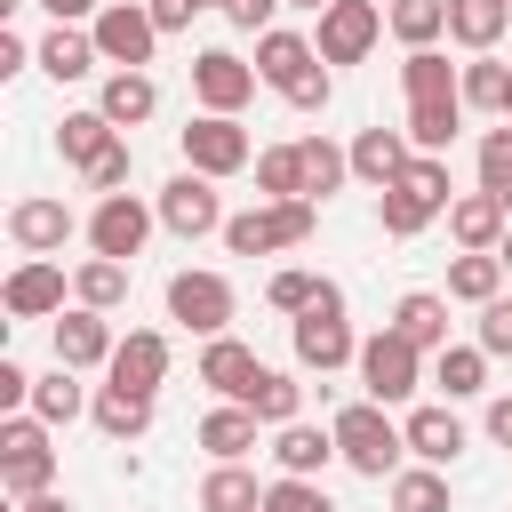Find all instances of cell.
Segmentation results:
<instances>
[{"label":"cell","mask_w":512,"mask_h":512,"mask_svg":"<svg viewBox=\"0 0 512 512\" xmlns=\"http://www.w3.org/2000/svg\"><path fill=\"white\" fill-rule=\"evenodd\" d=\"M128 176H136V152H128V136H120V144H112V152H104V160L80 176V184H88L96 200H112V192H128Z\"/></svg>","instance_id":"48"},{"label":"cell","mask_w":512,"mask_h":512,"mask_svg":"<svg viewBox=\"0 0 512 512\" xmlns=\"http://www.w3.org/2000/svg\"><path fill=\"white\" fill-rule=\"evenodd\" d=\"M232 312H240V288L224 280V272H168V320L176 328H192L200 344L208 336H232Z\"/></svg>","instance_id":"8"},{"label":"cell","mask_w":512,"mask_h":512,"mask_svg":"<svg viewBox=\"0 0 512 512\" xmlns=\"http://www.w3.org/2000/svg\"><path fill=\"white\" fill-rule=\"evenodd\" d=\"M288 8H312V16H320V8H328V0H288Z\"/></svg>","instance_id":"58"},{"label":"cell","mask_w":512,"mask_h":512,"mask_svg":"<svg viewBox=\"0 0 512 512\" xmlns=\"http://www.w3.org/2000/svg\"><path fill=\"white\" fill-rule=\"evenodd\" d=\"M352 376H360V400H376V408H416V392H424V352L400 336V328H376V336H360V360H352Z\"/></svg>","instance_id":"3"},{"label":"cell","mask_w":512,"mask_h":512,"mask_svg":"<svg viewBox=\"0 0 512 512\" xmlns=\"http://www.w3.org/2000/svg\"><path fill=\"white\" fill-rule=\"evenodd\" d=\"M472 344H480L488 360H512V296L480 304V320H472Z\"/></svg>","instance_id":"46"},{"label":"cell","mask_w":512,"mask_h":512,"mask_svg":"<svg viewBox=\"0 0 512 512\" xmlns=\"http://www.w3.org/2000/svg\"><path fill=\"white\" fill-rule=\"evenodd\" d=\"M256 200H304V152H296V136L256 152Z\"/></svg>","instance_id":"42"},{"label":"cell","mask_w":512,"mask_h":512,"mask_svg":"<svg viewBox=\"0 0 512 512\" xmlns=\"http://www.w3.org/2000/svg\"><path fill=\"white\" fill-rule=\"evenodd\" d=\"M0 416H32V368L0 360Z\"/></svg>","instance_id":"51"},{"label":"cell","mask_w":512,"mask_h":512,"mask_svg":"<svg viewBox=\"0 0 512 512\" xmlns=\"http://www.w3.org/2000/svg\"><path fill=\"white\" fill-rule=\"evenodd\" d=\"M320 288H328V272H304V264H280V272L264 280V304L296 320V312H312V304H320Z\"/></svg>","instance_id":"44"},{"label":"cell","mask_w":512,"mask_h":512,"mask_svg":"<svg viewBox=\"0 0 512 512\" xmlns=\"http://www.w3.org/2000/svg\"><path fill=\"white\" fill-rule=\"evenodd\" d=\"M504 232H512V208H504L496 192H480V184H472V192H456V200H448V240H456L464 256H496V248H504Z\"/></svg>","instance_id":"20"},{"label":"cell","mask_w":512,"mask_h":512,"mask_svg":"<svg viewBox=\"0 0 512 512\" xmlns=\"http://www.w3.org/2000/svg\"><path fill=\"white\" fill-rule=\"evenodd\" d=\"M144 8H152V24H160V40H168V32H184V24L200 16L192 0H144Z\"/></svg>","instance_id":"54"},{"label":"cell","mask_w":512,"mask_h":512,"mask_svg":"<svg viewBox=\"0 0 512 512\" xmlns=\"http://www.w3.org/2000/svg\"><path fill=\"white\" fill-rule=\"evenodd\" d=\"M88 424H96L104 440H120V448H128V440H144V432H152V400H144V392H120V384H96Z\"/></svg>","instance_id":"31"},{"label":"cell","mask_w":512,"mask_h":512,"mask_svg":"<svg viewBox=\"0 0 512 512\" xmlns=\"http://www.w3.org/2000/svg\"><path fill=\"white\" fill-rule=\"evenodd\" d=\"M384 40V8L376 0H328L320 8V24H312V48H320V64L328 72H344V64H368V48Z\"/></svg>","instance_id":"12"},{"label":"cell","mask_w":512,"mask_h":512,"mask_svg":"<svg viewBox=\"0 0 512 512\" xmlns=\"http://www.w3.org/2000/svg\"><path fill=\"white\" fill-rule=\"evenodd\" d=\"M176 152H184L192 176H216V184H224V176H248L264 144H256L240 120H224V112H192V120L176 128Z\"/></svg>","instance_id":"6"},{"label":"cell","mask_w":512,"mask_h":512,"mask_svg":"<svg viewBox=\"0 0 512 512\" xmlns=\"http://www.w3.org/2000/svg\"><path fill=\"white\" fill-rule=\"evenodd\" d=\"M112 144H120V128H112V120H104L96 104H88V112H64V120H56V152H64V168H80V176H88V168H96V160H104Z\"/></svg>","instance_id":"30"},{"label":"cell","mask_w":512,"mask_h":512,"mask_svg":"<svg viewBox=\"0 0 512 512\" xmlns=\"http://www.w3.org/2000/svg\"><path fill=\"white\" fill-rule=\"evenodd\" d=\"M344 152H352V176H360L368 192H384V184H392V176H400V168L416 160L408 128H384V120H376V128H360V136H352Z\"/></svg>","instance_id":"23"},{"label":"cell","mask_w":512,"mask_h":512,"mask_svg":"<svg viewBox=\"0 0 512 512\" xmlns=\"http://www.w3.org/2000/svg\"><path fill=\"white\" fill-rule=\"evenodd\" d=\"M152 208H160V232H176V240H208V232H224V224H232V216H224L216 176H192V168H176V176L152 192Z\"/></svg>","instance_id":"11"},{"label":"cell","mask_w":512,"mask_h":512,"mask_svg":"<svg viewBox=\"0 0 512 512\" xmlns=\"http://www.w3.org/2000/svg\"><path fill=\"white\" fill-rule=\"evenodd\" d=\"M496 256H504V272H512V232H504V248H496Z\"/></svg>","instance_id":"57"},{"label":"cell","mask_w":512,"mask_h":512,"mask_svg":"<svg viewBox=\"0 0 512 512\" xmlns=\"http://www.w3.org/2000/svg\"><path fill=\"white\" fill-rule=\"evenodd\" d=\"M296 152H304V200H328V192L352 176V152H344L336 136H296Z\"/></svg>","instance_id":"41"},{"label":"cell","mask_w":512,"mask_h":512,"mask_svg":"<svg viewBox=\"0 0 512 512\" xmlns=\"http://www.w3.org/2000/svg\"><path fill=\"white\" fill-rule=\"evenodd\" d=\"M72 232H88L56 192H24V200H8V240L24 248V256H64V240Z\"/></svg>","instance_id":"14"},{"label":"cell","mask_w":512,"mask_h":512,"mask_svg":"<svg viewBox=\"0 0 512 512\" xmlns=\"http://www.w3.org/2000/svg\"><path fill=\"white\" fill-rule=\"evenodd\" d=\"M328 432H336V456H344L360 480H392V472H400V456H408L400 416H392V408H376V400H344V408L328 416Z\"/></svg>","instance_id":"2"},{"label":"cell","mask_w":512,"mask_h":512,"mask_svg":"<svg viewBox=\"0 0 512 512\" xmlns=\"http://www.w3.org/2000/svg\"><path fill=\"white\" fill-rule=\"evenodd\" d=\"M408 144L416 152H440L448 160V144H456V128H464V96H448V104H408Z\"/></svg>","instance_id":"40"},{"label":"cell","mask_w":512,"mask_h":512,"mask_svg":"<svg viewBox=\"0 0 512 512\" xmlns=\"http://www.w3.org/2000/svg\"><path fill=\"white\" fill-rule=\"evenodd\" d=\"M32 72H48L56 88H72V80H96V72H104V56H96V32H88V24H48V32L32 40Z\"/></svg>","instance_id":"19"},{"label":"cell","mask_w":512,"mask_h":512,"mask_svg":"<svg viewBox=\"0 0 512 512\" xmlns=\"http://www.w3.org/2000/svg\"><path fill=\"white\" fill-rule=\"evenodd\" d=\"M240 408H256V416H264V432H280V424H296V416H304V376L264 368V376L248 384V400H240Z\"/></svg>","instance_id":"36"},{"label":"cell","mask_w":512,"mask_h":512,"mask_svg":"<svg viewBox=\"0 0 512 512\" xmlns=\"http://www.w3.org/2000/svg\"><path fill=\"white\" fill-rule=\"evenodd\" d=\"M480 192H496L504 208H512V120H496V128H480Z\"/></svg>","instance_id":"45"},{"label":"cell","mask_w":512,"mask_h":512,"mask_svg":"<svg viewBox=\"0 0 512 512\" xmlns=\"http://www.w3.org/2000/svg\"><path fill=\"white\" fill-rule=\"evenodd\" d=\"M280 104H288V112H328V104H336V72H328V64H320V72H304Z\"/></svg>","instance_id":"50"},{"label":"cell","mask_w":512,"mask_h":512,"mask_svg":"<svg viewBox=\"0 0 512 512\" xmlns=\"http://www.w3.org/2000/svg\"><path fill=\"white\" fill-rule=\"evenodd\" d=\"M64 296H72V280H64V264H56V256H24V264L0 280L8 320H56V312H72Z\"/></svg>","instance_id":"15"},{"label":"cell","mask_w":512,"mask_h":512,"mask_svg":"<svg viewBox=\"0 0 512 512\" xmlns=\"http://www.w3.org/2000/svg\"><path fill=\"white\" fill-rule=\"evenodd\" d=\"M384 328H400V336H408L424 360L456 344V336H448V296H440V288H408V296L392 304V320H384Z\"/></svg>","instance_id":"26"},{"label":"cell","mask_w":512,"mask_h":512,"mask_svg":"<svg viewBox=\"0 0 512 512\" xmlns=\"http://www.w3.org/2000/svg\"><path fill=\"white\" fill-rule=\"evenodd\" d=\"M440 296H448V304H472V312L496 304V296H504V256H456Z\"/></svg>","instance_id":"39"},{"label":"cell","mask_w":512,"mask_h":512,"mask_svg":"<svg viewBox=\"0 0 512 512\" xmlns=\"http://www.w3.org/2000/svg\"><path fill=\"white\" fill-rule=\"evenodd\" d=\"M264 512H336V496L320 480H272L264 488Z\"/></svg>","instance_id":"47"},{"label":"cell","mask_w":512,"mask_h":512,"mask_svg":"<svg viewBox=\"0 0 512 512\" xmlns=\"http://www.w3.org/2000/svg\"><path fill=\"white\" fill-rule=\"evenodd\" d=\"M0 488H8V504L56 488V432L40 416H0Z\"/></svg>","instance_id":"7"},{"label":"cell","mask_w":512,"mask_h":512,"mask_svg":"<svg viewBox=\"0 0 512 512\" xmlns=\"http://www.w3.org/2000/svg\"><path fill=\"white\" fill-rule=\"evenodd\" d=\"M384 488H392V512H448V472L432 464H400Z\"/></svg>","instance_id":"43"},{"label":"cell","mask_w":512,"mask_h":512,"mask_svg":"<svg viewBox=\"0 0 512 512\" xmlns=\"http://www.w3.org/2000/svg\"><path fill=\"white\" fill-rule=\"evenodd\" d=\"M480 432H488L496 448H512V392H496V400H488V416H480Z\"/></svg>","instance_id":"55"},{"label":"cell","mask_w":512,"mask_h":512,"mask_svg":"<svg viewBox=\"0 0 512 512\" xmlns=\"http://www.w3.org/2000/svg\"><path fill=\"white\" fill-rule=\"evenodd\" d=\"M112 352H120V328H112V312H88V304H72V312H56V368H112Z\"/></svg>","instance_id":"17"},{"label":"cell","mask_w":512,"mask_h":512,"mask_svg":"<svg viewBox=\"0 0 512 512\" xmlns=\"http://www.w3.org/2000/svg\"><path fill=\"white\" fill-rule=\"evenodd\" d=\"M400 432H408V456H416V464H432V472H448V464L472 448V432H464V416H456L448 400H432V408L416 400V408L400 416Z\"/></svg>","instance_id":"18"},{"label":"cell","mask_w":512,"mask_h":512,"mask_svg":"<svg viewBox=\"0 0 512 512\" xmlns=\"http://www.w3.org/2000/svg\"><path fill=\"white\" fill-rule=\"evenodd\" d=\"M16 72H32V40L24 32H0V80H16Z\"/></svg>","instance_id":"53"},{"label":"cell","mask_w":512,"mask_h":512,"mask_svg":"<svg viewBox=\"0 0 512 512\" xmlns=\"http://www.w3.org/2000/svg\"><path fill=\"white\" fill-rule=\"evenodd\" d=\"M256 64L240 56V48H200L192 56V104L200 112H224V120H240L248 104H256Z\"/></svg>","instance_id":"13"},{"label":"cell","mask_w":512,"mask_h":512,"mask_svg":"<svg viewBox=\"0 0 512 512\" xmlns=\"http://www.w3.org/2000/svg\"><path fill=\"white\" fill-rule=\"evenodd\" d=\"M16 512H80V504H72V496H56V488H48V496H24V504H16Z\"/></svg>","instance_id":"56"},{"label":"cell","mask_w":512,"mask_h":512,"mask_svg":"<svg viewBox=\"0 0 512 512\" xmlns=\"http://www.w3.org/2000/svg\"><path fill=\"white\" fill-rule=\"evenodd\" d=\"M168 368H176V344H168L160 328H128V336H120V352H112V368H104V384H120V392H144V400H160Z\"/></svg>","instance_id":"16"},{"label":"cell","mask_w":512,"mask_h":512,"mask_svg":"<svg viewBox=\"0 0 512 512\" xmlns=\"http://www.w3.org/2000/svg\"><path fill=\"white\" fill-rule=\"evenodd\" d=\"M464 112H512V64L504 56H464Z\"/></svg>","instance_id":"38"},{"label":"cell","mask_w":512,"mask_h":512,"mask_svg":"<svg viewBox=\"0 0 512 512\" xmlns=\"http://www.w3.org/2000/svg\"><path fill=\"white\" fill-rule=\"evenodd\" d=\"M280 8H288V0H224V8H216V16H224V24H232V32H248V40H264V32H272V16H280Z\"/></svg>","instance_id":"49"},{"label":"cell","mask_w":512,"mask_h":512,"mask_svg":"<svg viewBox=\"0 0 512 512\" xmlns=\"http://www.w3.org/2000/svg\"><path fill=\"white\" fill-rule=\"evenodd\" d=\"M328 464H344L328 424H304V416H296V424L272 432V480H320Z\"/></svg>","instance_id":"21"},{"label":"cell","mask_w":512,"mask_h":512,"mask_svg":"<svg viewBox=\"0 0 512 512\" xmlns=\"http://www.w3.org/2000/svg\"><path fill=\"white\" fill-rule=\"evenodd\" d=\"M384 32L400 48H440L448 40V0H392L384 8Z\"/></svg>","instance_id":"37"},{"label":"cell","mask_w":512,"mask_h":512,"mask_svg":"<svg viewBox=\"0 0 512 512\" xmlns=\"http://www.w3.org/2000/svg\"><path fill=\"white\" fill-rule=\"evenodd\" d=\"M264 488H272V480H256L248 464H208L192 504H200V512H264Z\"/></svg>","instance_id":"32"},{"label":"cell","mask_w":512,"mask_h":512,"mask_svg":"<svg viewBox=\"0 0 512 512\" xmlns=\"http://www.w3.org/2000/svg\"><path fill=\"white\" fill-rule=\"evenodd\" d=\"M192 8H224V0H192Z\"/></svg>","instance_id":"59"},{"label":"cell","mask_w":512,"mask_h":512,"mask_svg":"<svg viewBox=\"0 0 512 512\" xmlns=\"http://www.w3.org/2000/svg\"><path fill=\"white\" fill-rule=\"evenodd\" d=\"M448 200H456L448 160H440V152H416V160L376 192V232H384V240H416L432 216H448Z\"/></svg>","instance_id":"1"},{"label":"cell","mask_w":512,"mask_h":512,"mask_svg":"<svg viewBox=\"0 0 512 512\" xmlns=\"http://www.w3.org/2000/svg\"><path fill=\"white\" fill-rule=\"evenodd\" d=\"M160 232V208L152 200H136V192H112V200H96L88 208V256H112V264H136L144 256V240Z\"/></svg>","instance_id":"9"},{"label":"cell","mask_w":512,"mask_h":512,"mask_svg":"<svg viewBox=\"0 0 512 512\" xmlns=\"http://www.w3.org/2000/svg\"><path fill=\"white\" fill-rule=\"evenodd\" d=\"M400 96L408 104H448V96H464V64H448L440 48H408L400 56Z\"/></svg>","instance_id":"28"},{"label":"cell","mask_w":512,"mask_h":512,"mask_svg":"<svg viewBox=\"0 0 512 512\" xmlns=\"http://www.w3.org/2000/svg\"><path fill=\"white\" fill-rule=\"evenodd\" d=\"M320 232V200H256L224 224V248L232 256H280V248H304Z\"/></svg>","instance_id":"5"},{"label":"cell","mask_w":512,"mask_h":512,"mask_svg":"<svg viewBox=\"0 0 512 512\" xmlns=\"http://www.w3.org/2000/svg\"><path fill=\"white\" fill-rule=\"evenodd\" d=\"M96 32V56L104 72H152V48H160V24L144 0H104V16L88 24Z\"/></svg>","instance_id":"10"},{"label":"cell","mask_w":512,"mask_h":512,"mask_svg":"<svg viewBox=\"0 0 512 512\" xmlns=\"http://www.w3.org/2000/svg\"><path fill=\"white\" fill-rule=\"evenodd\" d=\"M504 24H512V0H448V40L464 56H496Z\"/></svg>","instance_id":"29"},{"label":"cell","mask_w":512,"mask_h":512,"mask_svg":"<svg viewBox=\"0 0 512 512\" xmlns=\"http://www.w3.org/2000/svg\"><path fill=\"white\" fill-rule=\"evenodd\" d=\"M288 344H296V368H304V376H336V368L360 360V336H352V320H344V288H336V280L320 288L312 312L288 320Z\"/></svg>","instance_id":"4"},{"label":"cell","mask_w":512,"mask_h":512,"mask_svg":"<svg viewBox=\"0 0 512 512\" xmlns=\"http://www.w3.org/2000/svg\"><path fill=\"white\" fill-rule=\"evenodd\" d=\"M32 8H48V24H96L104 16V0H32Z\"/></svg>","instance_id":"52"},{"label":"cell","mask_w":512,"mask_h":512,"mask_svg":"<svg viewBox=\"0 0 512 512\" xmlns=\"http://www.w3.org/2000/svg\"><path fill=\"white\" fill-rule=\"evenodd\" d=\"M88 400H96V392H80V368H48V376H32V416H40L48 432L80 424V416H88Z\"/></svg>","instance_id":"33"},{"label":"cell","mask_w":512,"mask_h":512,"mask_svg":"<svg viewBox=\"0 0 512 512\" xmlns=\"http://www.w3.org/2000/svg\"><path fill=\"white\" fill-rule=\"evenodd\" d=\"M256 432H264V416H256V408H240V400H216V408L200 416V432H192V440H200L216 464H248Z\"/></svg>","instance_id":"27"},{"label":"cell","mask_w":512,"mask_h":512,"mask_svg":"<svg viewBox=\"0 0 512 512\" xmlns=\"http://www.w3.org/2000/svg\"><path fill=\"white\" fill-rule=\"evenodd\" d=\"M432 384H440V400H480V392H488V352H480V344L432 352Z\"/></svg>","instance_id":"35"},{"label":"cell","mask_w":512,"mask_h":512,"mask_svg":"<svg viewBox=\"0 0 512 512\" xmlns=\"http://www.w3.org/2000/svg\"><path fill=\"white\" fill-rule=\"evenodd\" d=\"M248 64H256V80H264L272 96H288L304 72H320V48H312V32H288V24H272V32L256 40V56H248Z\"/></svg>","instance_id":"22"},{"label":"cell","mask_w":512,"mask_h":512,"mask_svg":"<svg viewBox=\"0 0 512 512\" xmlns=\"http://www.w3.org/2000/svg\"><path fill=\"white\" fill-rule=\"evenodd\" d=\"M72 304H88V312H120V304H128V264H112V256H80V264H72Z\"/></svg>","instance_id":"34"},{"label":"cell","mask_w":512,"mask_h":512,"mask_svg":"<svg viewBox=\"0 0 512 512\" xmlns=\"http://www.w3.org/2000/svg\"><path fill=\"white\" fill-rule=\"evenodd\" d=\"M96 112L128 136V128H144V120L160 112V80H152V72H104V80H96Z\"/></svg>","instance_id":"25"},{"label":"cell","mask_w":512,"mask_h":512,"mask_svg":"<svg viewBox=\"0 0 512 512\" xmlns=\"http://www.w3.org/2000/svg\"><path fill=\"white\" fill-rule=\"evenodd\" d=\"M504 120H512V112H504Z\"/></svg>","instance_id":"60"},{"label":"cell","mask_w":512,"mask_h":512,"mask_svg":"<svg viewBox=\"0 0 512 512\" xmlns=\"http://www.w3.org/2000/svg\"><path fill=\"white\" fill-rule=\"evenodd\" d=\"M192 376H200V384H208L216 400H248V384L264 376V360H256V352H248L240 336H208V344H200V368H192Z\"/></svg>","instance_id":"24"}]
</instances>
